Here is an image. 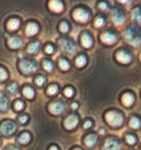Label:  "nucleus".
Masks as SVG:
<instances>
[{"label": "nucleus", "instance_id": "f257e3e1", "mask_svg": "<svg viewBox=\"0 0 141 150\" xmlns=\"http://www.w3.org/2000/svg\"><path fill=\"white\" fill-rule=\"evenodd\" d=\"M126 39L131 45H139L141 43V31L137 26L129 28L126 32Z\"/></svg>", "mask_w": 141, "mask_h": 150}, {"label": "nucleus", "instance_id": "f03ea898", "mask_svg": "<svg viewBox=\"0 0 141 150\" xmlns=\"http://www.w3.org/2000/svg\"><path fill=\"white\" fill-rule=\"evenodd\" d=\"M20 68L24 74H32L38 70L36 62L31 59H22L20 62Z\"/></svg>", "mask_w": 141, "mask_h": 150}, {"label": "nucleus", "instance_id": "7ed1b4c3", "mask_svg": "<svg viewBox=\"0 0 141 150\" xmlns=\"http://www.w3.org/2000/svg\"><path fill=\"white\" fill-rule=\"evenodd\" d=\"M106 120L113 127H118L123 123V116L116 111H110L106 114Z\"/></svg>", "mask_w": 141, "mask_h": 150}, {"label": "nucleus", "instance_id": "20e7f679", "mask_svg": "<svg viewBox=\"0 0 141 150\" xmlns=\"http://www.w3.org/2000/svg\"><path fill=\"white\" fill-rule=\"evenodd\" d=\"M59 45L63 51L68 53V54H73L76 51V45H75L74 42L70 40V39L63 38V39L60 40Z\"/></svg>", "mask_w": 141, "mask_h": 150}, {"label": "nucleus", "instance_id": "39448f33", "mask_svg": "<svg viewBox=\"0 0 141 150\" xmlns=\"http://www.w3.org/2000/svg\"><path fill=\"white\" fill-rule=\"evenodd\" d=\"M17 128L16 123L11 121H6L3 122L0 126V131L5 136H9L14 133Z\"/></svg>", "mask_w": 141, "mask_h": 150}, {"label": "nucleus", "instance_id": "423d86ee", "mask_svg": "<svg viewBox=\"0 0 141 150\" xmlns=\"http://www.w3.org/2000/svg\"><path fill=\"white\" fill-rule=\"evenodd\" d=\"M73 17L76 21L79 22H86L89 20L90 14L87 10L79 8L73 13Z\"/></svg>", "mask_w": 141, "mask_h": 150}, {"label": "nucleus", "instance_id": "0eeeda50", "mask_svg": "<svg viewBox=\"0 0 141 150\" xmlns=\"http://www.w3.org/2000/svg\"><path fill=\"white\" fill-rule=\"evenodd\" d=\"M105 150H120V144L118 141L114 139H109L104 144Z\"/></svg>", "mask_w": 141, "mask_h": 150}, {"label": "nucleus", "instance_id": "6e6552de", "mask_svg": "<svg viewBox=\"0 0 141 150\" xmlns=\"http://www.w3.org/2000/svg\"><path fill=\"white\" fill-rule=\"evenodd\" d=\"M112 19L116 25H121L124 21V15L119 10H114L112 12Z\"/></svg>", "mask_w": 141, "mask_h": 150}, {"label": "nucleus", "instance_id": "1a4fd4ad", "mask_svg": "<svg viewBox=\"0 0 141 150\" xmlns=\"http://www.w3.org/2000/svg\"><path fill=\"white\" fill-rule=\"evenodd\" d=\"M79 123V119L76 116L71 115L68 117L65 121V127L68 130L73 129Z\"/></svg>", "mask_w": 141, "mask_h": 150}, {"label": "nucleus", "instance_id": "9d476101", "mask_svg": "<svg viewBox=\"0 0 141 150\" xmlns=\"http://www.w3.org/2000/svg\"><path fill=\"white\" fill-rule=\"evenodd\" d=\"M65 109L64 104L62 102H55L51 104L49 107V110L52 114H60L63 112Z\"/></svg>", "mask_w": 141, "mask_h": 150}, {"label": "nucleus", "instance_id": "9b49d317", "mask_svg": "<svg viewBox=\"0 0 141 150\" xmlns=\"http://www.w3.org/2000/svg\"><path fill=\"white\" fill-rule=\"evenodd\" d=\"M101 39L104 43L110 45V44H113L114 42H115L117 38H116V36L114 34L112 33V32H108L103 34L101 37Z\"/></svg>", "mask_w": 141, "mask_h": 150}, {"label": "nucleus", "instance_id": "f8f14e48", "mask_svg": "<svg viewBox=\"0 0 141 150\" xmlns=\"http://www.w3.org/2000/svg\"><path fill=\"white\" fill-rule=\"evenodd\" d=\"M116 57H117V59L123 64H127L131 61V56L123 51H120L118 53Z\"/></svg>", "mask_w": 141, "mask_h": 150}, {"label": "nucleus", "instance_id": "ddd939ff", "mask_svg": "<svg viewBox=\"0 0 141 150\" xmlns=\"http://www.w3.org/2000/svg\"><path fill=\"white\" fill-rule=\"evenodd\" d=\"M49 7L52 11L60 13L63 10V4L60 1H51L49 2Z\"/></svg>", "mask_w": 141, "mask_h": 150}, {"label": "nucleus", "instance_id": "4468645a", "mask_svg": "<svg viewBox=\"0 0 141 150\" xmlns=\"http://www.w3.org/2000/svg\"><path fill=\"white\" fill-rule=\"evenodd\" d=\"M38 25L34 23H30L26 26V34L28 36H32L35 34L38 33Z\"/></svg>", "mask_w": 141, "mask_h": 150}, {"label": "nucleus", "instance_id": "2eb2a0df", "mask_svg": "<svg viewBox=\"0 0 141 150\" xmlns=\"http://www.w3.org/2000/svg\"><path fill=\"white\" fill-rule=\"evenodd\" d=\"M9 107V100L4 94H0V110L6 111Z\"/></svg>", "mask_w": 141, "mask_h": 150}, {"label": "nucleus", "instance_id": "dca6fc26", "mask_svg": "<svg viewBox=\"0 0 141 150\" xmlns=\"http://www.w3.org/2000/svg\"><path fill=\"white\" fill-rule=\"evenodd\" d=\"M8 44L11 48H19L22 45V40L18 37H14L9 40Z\"/></svg>", "mask_w": 141, "mask_h": 150}, {"label": "nucleus", "instance_id": "f3484780", "mask_svg": "<svg viewBox=\"0 0 141 150\" xmlns=\"http://www.w3.org/2000/svg\"><path fill=\"white\" fill-rule=\"evenodd\" d=\"M97 140H98V138H97L96 135L90 134L87 136V138L85 139V144L89 147H93L95 145Z\"/></svg>", "mask_w": 141, "mask_h": 150}, {"label": "nucleus", "instance_id": "a211bd4d", "mask_svg": "<svg viewBox=\"0 0 141 150\" xmlns=\"http://www.w3.org/2000/svg\"><path fill=\"white\" fill-rule=\"evenodd\" d=\"M82 43L85 48H90L93 44V40L88 34H85L82 38Z\"/></svg>", "mask_w": 141, "mask_h": 150}, {"label": "nucleus", "instance_id": "6ab92c4d", "mask_svg": "<svg viewBox=\"0 0 141 150\" xmlns=\"http://www.w3.org/2000/svg\"><path fill=\"white\" fill-rule=\"evenodd\" d=\"M122 101H123V103L126 106H129V105H131L134 103V97L132 95H130V94L126 93L123 96Z\"/></svg>", "mask_w": 141, "mask_h": 150}, {"label": "nucleus", "instance_id": "aec40b11", "mask_svg": "<svg viewBox=\"0 0 141 150\" xmlns=\"http://www.w3.org/2000/svg\"><path fill=\"white\" fill-rule=\"evenodd\" d=\"M20 26V22L17 19H11L7 23V27L10 30H16Z\"/></svg>", "mask_w": 141, "mask_h": 150}, {"label": "nucleus", "instance_id": "412c9836", "mask_svg": "<svg viewBox=\"0 0 141 150\" xmlns=\"http://www.w3.org/2000/svg\"><path fill=\"white\" fill-rule=\"evenodd\" d=\"M39 47H40V43L39 42H35L31 43L30 45L28 46L27 48V51L30 54H36L37 52L39 50Z\"/></svg>", "mask_w": 141, "mask_h": 150}, {"label": "nucleus", "instance_id": "4be33fe9", "mask_svg": "<svg viewBox=\"0 0 141 150\" xmlns=\"http://www.w3.org/2000/svg\"><path fill=\"white\" fill-rule=\"evenodd\" d=\"M132 18L137 21L141 22V9L136 8L133 10L132 13Z\"/></svg>", "mask_w": 141, "mask_h": 150}, {"label": "nucleus", "instance_id": "5701e85b", "mask_svg": "<svg viewBox=\"0 0 141 150\" xmlns=\"http://www.w3.org/2000/svg\"><path fill=\"white\" fill-rule=\"evenodd\" d=\"M19 142L22 144H26L30 141V136L28 133H23L19 139Z\"/></svg>", "mask_w": 141, "mask_h": 150}, {"label": "nucleus", "instance_id": "b1692460", "mask_svg": "<svg viewBox=\"0 0 141 150\" xmlns=\"http://www.w3.org/2000/svg\"><path fill=\"white\" fill-rule=\"evenodd\" d=\"M24 95L27 98H32L35 95V92L31 87H26L23 91Z\"/></svg>", "mask_w": 141, "mask_h": 150}, {"label": "nucleus", "instance_id": "393cba45", "mask_svg": "<svg viewBox=\"0 0 141 150\" xmlns=\"http://www.w3.org/2000/svg\"><path fill=\"white\" fill-rule=\"evenodd\" d=\"M87 62V59L85 58V57L84 56H80V57H78L76 60V64L78 66V67H83Z\"/></svg>", "mask_w": 141, "mask_h": 150}, {"label": "nucleus", "instance_id": "a878e982", "mask_svg": "<svg viewBox=\"0 0 141 150\" xmlns=\"http://www.w3.org/2000/svg\"><path fill=\"white\" fill-rule=\"evenodd\" d=\"M130 126L135 129H137L140 127V121L137 118H132L130 120Z\"/></svg>", "mask_w": 141, "mask_h": 150}, {"label": "nucleus", "instance_id": "bb28decb", "mask_svg": "<svg viewBox=\"0 0 141 150\" xmlns=\"http://www.w3.org/2000/svg\"><path fill=\"white\" fill-rule=\"evenodd\" d=\"M43 67L46 70L50 72L52 70L53 68H54V66H53V64L51 62L46 60V61H45L43 62Z\"/></svg>", "mask_w": 141, "mask_h": 150}, {"label": "nucleus", "instance_id": "cd10ccee", "mask_svg": "<svg viewBox=\"0 0 141 150\" xmlns=\"http://www.w3.org/2000/svg\"><path fill=\"white\" fill-rule=\"evenodd\" d=\"M48 93L49 95H55L57 92H58V87L57 85H51L48 89Z\"/></svg>", "mask_w": 141, "mask_h": 150}, {"label": "nucleus", "instance_id": "c85d7f7f", "mask_svg": "<svg viewBox=\"0 0 141 150\" xmlns=\"http://www.w3.org/2000/svg\"><path fill=\"white\" fill-rule=\"evenodd\" d=\"M60 67H61V68L64 70H68L69 67H70L69 63L65 59H60Z\"/></svg>", "mask_w": 141, "mask_h": 150}, {"label": "nucleus", "instance_id": "c756f323", "mask_svg": "<svg viewBox=\"0 0 141 150\" xmlns=\"http://www.w3.org/2000/svg\"><path fill=\"white\" fill-rule=\"evenodd\" d=\"M7 78V73L3 68L0 67V81L5 80Z\"/></svg>", "mask_w": 141, "mask_h": 150}, {"label": "nucleus", "instance_id": "7c9ffc66", "mask_svg": "<svg viewBox=\"0 0 141 150\" xmlns=\"http://www.w3.org/2000/svg\"><path fill=\"white\" fill-rule=\"evenodd\" d=\"M17 88H18V86L16 83H12V84H10V86H8V91L10 92V93H15V92H16V90H17Z\"/></svg>", "mask_w": 141, "mask_h": 150}, {"label": "nucleus", "instance_id": "2f4dec72", "mask_svg": "<svg viewBox=\"0 0 141 150\" xmlns=\"http://www.w3.org/2000/svg\"><path fill=\"white\" fill-rule=\"evenodd\" d=\"M126 142H127V143L129 144H134L136 142V139H135V138L133 136H131V135H129V136H126Z\"/></svg>", "mask_w": 141, "mask_h": 150}, {"label": "nucleus", "instance_id": "473e14b6", "mask_svg": "<svg viewBox=\"0 0 141 150\" xmlns=\"http://www.w3.org/2000/svg\"><path fill=\"white\" fill-rule=\"evenodd\" d=\"M45 78L43 76H40V77L37 78L36 79V83L38 86H42L44 83H45Z\"/></svg>", "mask_w": 141, "mask_h": 150}, {"label": "nucleus", "instance_id": "72a5a7b5", "mask_svg": "<svg viewBox=\"0 0 141 150\" xmlns=\"http://www.w3.org/2000/svg\"><path fill=\"white\" fill-rule=\"evenodd\" d=\"M104 19L101 18H97L96 20H95V26H98V27H101V26H102L103 25H104Z\"/></svg>", "mask_w": 141, "mask_h": 150}, {"label": "nucleus", "instance_id": "f704fd0d", "mask_svg": "<svg viewBox=\"0 0 141 150\" xmlns=\"http://www.w3.org/2000/svg\"><path fill=\"white\" fill-rule=\"evenodd\" d=\"M65 95L67 97H68V98H70V97L73 96V90L71 88H67V89H66V90H65Z\"/></svg>", "mask_w": 141, "mask_h": 150}, {"label": "nucleus", "instance_id": "c9c22d12", "mask_svg": "<svg viewBox=\"0 0 141 150\" xmlns=\"http://www.w3.org/2000/svg\"><path fill=\"white\" fill-rule=\"evenodd\" d=\"M60 30L63 32H66L68 30V25L67 24V23H62V24L60 25Z\"/></svg>", "mask_w": 141, "mask_h": 150}, {"label": "nucleus", "instance_id": "e433bc0d", "mask_svg": "<svg viewBox=\"0 0 141 150\" xmlns=\"http://www.w3.org/2000/svg\"><path fill=\"white\" fill-rule=\"evenodd\" d=\"M23 107H24V104L23 103L21 102V101H17V102L16 103V104H15V108H16V110H18V111L21 110L22 108H23Z\"/></svg>", "mask_w": 141, "mask_h": 150}, {"label": "nucleus", "instance_id": "4c0bfd02", "mask_svg": "<svg viewBox=\"0 0 141 150\" xmlns=\"http://www.w3.org/2000/svg\"><path fill=\"white\" fill-rule=\"evenodd\" d=\"M27 120H28V117L26 115L21 116V117L19 118V121L21 122V123H23V124L24 123L26 122H27Z\"/></svg>", "mask_w": 141, "mask_h": 150}, {"label": "nucleus", "instance_id": "58836bf2", "mask_svg": "<svg viewBox=\"0 0 141 150\" xmlns=\"http://www.w3.org/2000/svg\"><path fill=\"white\" fill-rule=\"evenodd\" d=\"M46 52L48 54H51L53 52V51H54V49H53V47L51 45H48L46 47Z\"/></svg>", "mask_w": 141, "mask_h": 150}, {"label": "nucleus", "instance_id": "ea45409f", "mask_svg": "<svg viewBox=\"0 0 141 150\" xmlns=\"http://www.w3.org/2000/svg\"><path fill=\"white\" fill-rule=\"evenodd\" d=\"M99 7L102 10H105L107 8V4L104 2H101L99 4Z\"/></svg>", "mask_w": 141, "mask_h": 150}, {"label": "nucleus", "instance_id": "a19ab883", "mask_svg": "<svg viewBox=\"0 0 141 150\" xmlns=\"http://www.w3.org/2000/svg\"><path fill=\"white\" fill-rule=\"evenodd\" d=\"M91 125H92V123H91V122L87 121L85 123V125H84V127H85V128H89V127H91Z\"/></svg>", "mask_w": 141, "mask_h": 150}, {"label": "nucleus", "instance_id": "79ce46f5", "mask_svg": "<svg viewBox=\"0 0 141 150\" xmlns=\"http://www.w3.org/2000/svg\"><path fill=\"white\" fill-rule=\"evenodd\" d=\"M4 150H20V149H18V148H16V147H15V146H8V147L6 148Z\"/></svg>", "mask_w": 141, "mask_h": 150}, {"label": "nucleus", "instance_id": "37998d69", "mask_svg": "<svg viewBox=\"0 0 141 150\" xmlns=\"http://www.w3.org/2000/svg\"><path fill=\"white\" fill-rule=\"evenodd\" d=\"M71 107H72V108H73V109H76V108H78V104L76 103H73L72 104Z\"/></svg>", "mask_w": 141, "mask_h": 150}, {"label": "nucleus", "instance_id": "c03bdc74", "mask_svg": "<svg viewBox=\"0 0 141 150\" xmlns=\"http://www.w3.org/2000/svg\"><path fill=\"white\" fill-rule=\"evenodd\" d=\"M50 150H58V149H57V148L56 147V146H51V147L50 148Z\"/></svg>", "mask_w": 141, "mask_h": 150}, {"label": "nucleus", "instance_id": "a18cd8bd", "mask_svg": "<svg viewBox=\"0 0 141 150\" xmlns=\"http://www.w3.org/2000/svg\"><path fill=\"white\" fill-rule=\"evenodd\" d=\"M74 150H81L80 149H74Z\"/></svg>", "mask_w": 141, "mask_h": 150}, {"label": "nucleus", "instance_id": "49530a36", "mask_svg": "<svg viewBox=\"0 0 141 150\" xmlns=\"http://www.w3.org/2000/svg\"><path fill=\"white\" fill-rule=\"evenodd\" d=\"M140 60H141V55H140Z\"/></svg>", "mask_w": 141, "mask_h": 150}]
</instances>
